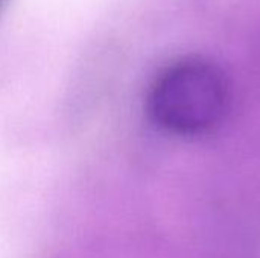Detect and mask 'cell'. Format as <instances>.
Masks as SVG:
<instances>
[{
    "mask_svg": "<svg viewBox=\"0 0 260 258\" xmlns=\"http://www.w3.org/2000/svg\"><path fill=\"white\" fill-rule=\"evenodd\" d=\"M232 100L229 79L215 62L186 56L168 64L148 91V113L168 134L200 137L224 120Z\"/></svg>",
    "mask_w": 260,
    "mask_h": 258,
    "instance_id": "6da1fadb",
    "label": "cell"
},
{
    "mask_svg": "<svg viewBox=\"0 0 260 258\" xmlns=\"http://www.w3.org/2000/svg\"><path fill=\"white\" fill-rule=\"evenodd\" d=\"M5 3V0H0V8H2V5Z\"/></svg>",
    "mask_w": 260,
    "mask_h": 258,
    "instance_id": "7a4b0ae2",
    "label": "cell"
}]
</instances>
